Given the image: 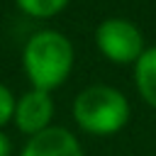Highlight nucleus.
<instances>
[{
	"instance_id": "nucleus-1",
	"label": "nucleus",
	"mask_w": 156,
	"mask_h": 156,
	"mask_svg": "<svg viewBox=\"0 0 156 156\" xmlns=\"http://www.w3.org/2000/svg\"><path fill=\"white\" fill-rule=\"evenodd\" d=\"M22 63L34 90L51 93L68 78L73 68V46L61 32L41 29L24 44Z\"/></svg>"
},
{
	"instance_id": "nucleus-2",
	"label": "nucleus",
	"mask_w": 156,
	"mask_h": 156,
	"mask_svg": "<svg viewBox=\"0 0 156 156\" xmlns=\"http://www.w3.org/2000/svg\"><path fill=\"white\" fill-rule=\"evenodd\" d=\"M73 117L80 129L90 134H115L129 119V102L110 85H90L78 93L73 102Z\"/></svg>"
},
{
	"instance_id": "nucleus-3",
	"label": "nucleus",
	"mask_w": 156,
	"mask_h": 156,
	"mask_svg": "<svg viewBox=\"0 0 156 156\" xmlns=\"http://www.w3.org/2000/svg\"><path fill=\"white\" fill-rule=\"evenodd\" d=\"M95 41L102 56L115 63H136L144 54V37L139 27L124 17H110L95 29Z\"/></svg>"
},
{
	"instance_id": "nucleus-4",
	"label": "nucleus",
	"mask_w": 156,
	"mask_h": 156,
	"mask_svg": "<svg viewBox=\"0 0 156 156\" xmlns=\"http://www.w3.org/2000/svg\"><path fill=\"white\" fill-rule=\"evenodd\" d=\"M51 115H54V102H51L49 93H44V90H29L15 105V117L12 119H15V124H17L20 132H24L29 136H37L44 129H49Z\"/></svg>"
},
{
	"instance_id": "nucleus-5",
	"label": "nucleus",
	"mask_w": 156,
	"mask_h": 156,
	"mask_svg": "<svg viewBox=\"0 0 156 156\" xmlns=\"http://www.w3.org/2000/svg\"><path fill=\"white\" fill-rule=\"evenodd\" d=\"M22 156H83L78 139L63 127H49L32 136Z\"/></svg>"
},
{
	"instance_id": "nucleus-6",
	"label": "nucleus",
	"mask_w": 156,
	"mask_h": 156,
	"mask_svg": "<svg viewBox=\"0 0 156 156\" xmlns=\"http://www.w3.org/2000/svg\"><path fill=\"white\" fill-rule=\"evenodd\" d=\"M134 78H136L139 95L151 107H156V46H151L141 54V58L134 66Z\"/></svg>"
},
{
	"instance_id": "nucleus-7",
	"label": "nucleus",
	"mask_w": 156,
	"mask_h": 156,
	"mask_svg": "<svg viewBox=\"0 0 156 156\" xmlns=\"http://www.w3.org/2000/svg\"><path fill=\"white\" fill-rule=\"evenodd\" d=\"M17 5L32 17H51L61 12L68 5V0H17Z\"/></svg>"
},
{
	"instance_id": "nucleus-8",
	"label": "nucleus",
	"mask_w": 156,
	"mask_h": 156,
	"mask_svg": "<svg viewBox=\"0 0 156 156\" xmlns=\"http://www.w3.org/2000/svg\"><path fill=\"white\" fill-rule=\"evenodd\" d=\"M15 98L10 93V88H5L0 83V127L10 122V117H15Z\"/></svg>"
},
{
	"instance_id": "nucleus-9",
	"label": "nucleus",
	"mask_w": 156,
	"mask_h": 156,
	"mask_svg": "<svg viewBox=\"0 0 156 156\" xmlns=\"http://www.w3.org/2000/svg\"><path fill=\"white\" fill-rule=\"evenodd\" d=\"M0 156H10V139L0 132Z\"/></svg>"
}]
</instances>
